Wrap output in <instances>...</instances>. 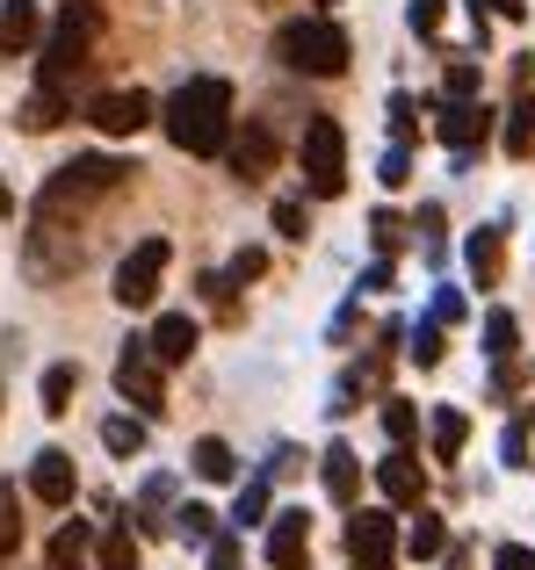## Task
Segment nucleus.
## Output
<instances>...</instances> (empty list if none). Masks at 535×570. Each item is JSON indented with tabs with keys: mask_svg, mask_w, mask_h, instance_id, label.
Segmentation results:
<instances>
[{
	"mask_svg": "<svg viewBox=\"0 0 535 570\" xmlns=\"http://www.w3.org/2000/svg\"><path fill=\"white\" fill-rule=\"evenodd\" d=\"M159 124H167V138L182 145V153H196V159L225 153V138H232V80H217V72L182 80L167 95V109H159Z\"/></svg>",
	"mask_w": 535,
	"mask_h": 570,
	"instance_id": "1",
	"label": "nucleus"
},
{
	"mask_svg": "<svg viewBox=\"0 0 535 570\" xmlns=\"http://www.w3.org/2000/svg\"><path fill=\"white\" fill-rule=\"evenodd\" d=\"M130 159H109V153H80V159H66V167L43 181L37 195V224H58V217H80L87 203H101V195H116L130 181Z\"/></svg>",
	"mask_w": 535,
	"mask_h": 570,
	"instance_id": "2",
	"label": "nucleus"
},
{
	"mask_svg": "<svg viewBox=\"0 0 535 570\" xmlns=\"http://www.w3.org/2000/svg\"><path fill=\"white\" fill-rule=\"evenodd\" d=\"M348 29L333 22V14H296V22L275 29V58L290 72H311V80H333V72H348Z\"/></svg>",
	"mask_w": 535,
	"mask_h": 570,
	"instance_id": "3",
	"label": "nucleus"
},
{
	"mask_svg": "<svg viewBox=\"0 0 535 570\" xmlns=\"http://www.w3.org/2000/svg\"><path fill=\"white\" fill-rule=\"evenodd\" d=\"M95 37H101V0H66L58 22H51V37H43V87H66L72 72L87 66Z\"/></svg>",
	"mask_w": 535,
	"mask_h": 570,
	"instance_id": "4",
	"label": "nucleus"
},
{
	"mask_svg": "<svg viewBox=\"0 0 535 570\" xmlns=\"http://www.w3.org/2000/svg\"><path fill=\"white\" fill-rule=\"evenodd\" d=\"M296 159H304V188L319 195V203L348 188V138H340L333 116H311V124H304V145H296Z\"/></svg>",
	"mask_w": 535,
	"mask_h": 570,
	"instance_id": "5",
	"label": "nucleus"
},
{
	"mask_svg": "<svg viewBox=\"0 0 535 570\" xmlns=\"http://www.w3.org/2000/svg\"><path fill=\"white\" fill-rule=\"evenodd\" d=\"M167 261H174V246L167 238H138V246L124 253V267H116V304L124 311H153L159 304V275H167Z\"/></svg>",
	"mask_w": 535,
	"mask_h": 570,
	"instance_id": "6",
	"label": "nucleus"
},
{
	"mask_svg": "<svg viewBox=\"0 0 535 570\" xmlns=\"http://www.w3.org/2000/svg\"><path fill=\"white\" fill-rule=\"evenodd\" d=\"M159 376H167V368H159L153 354H145V340H124V362H116V390H124V397L138 404L145 419L167 412V383H159Z\"/></svg>",
	"mask_w": 535,
	"mask_h": 570,
	"instance_id": "7",
	"label": "nucleus"
},
{
	"mask_svg": "<svg viewBox=\"0 0 535 570\" xmlns=\"http://www.w3.org/2000/svg\"><path fill=\"white\" fill-rule=\"evenodd\" d=\"M87 124H95L101 138H138V130L153 124V95H145V87H116V95H95V101H87Z\"/></svg>",
	"mask_w": 535,
	"mask_h": 570,
	"instance_id": "8",
	"label": "nucleus"
},
{
	"mask_svg": "<svg viewBox=\"0 0 535 570\" xmlns=\"http://www.w3.org/2000/svg\"><path fill=\"white\" fill-rule=\"evenodd\" d=\"M348 557H354V570H391L398 563V520L391 513H354L348 520Z\"/></svg>",
	"mask_w": 535,
	"mask_h": 570,
	"instance_id": "9",
	"label": "nucleus"
},
{
	"mask_svg": "<svg viewBox=\"0 0 535 570\" xmlns=\"http://www.w3.org/2000/svg\"><path fill=\"white\" fill-rule=\"evenodd\" d=\"M435 138L449 145L456 159H470L485 138H493V109H485V101H441V116H435Z\"/></svg>",
	"mask_w": 535,
	"mask_h": 570,
	"instance_id": "10",
	"label": "nucleus"
},
{
	"mask_svg": "<svg viewBox=\"0 0 535 570\" xmlns=\"http://www.w3.org/2000/svg\"><path fill=\"white\" fill-rule=\"evenodd\" d=\"M225 159L240 181H261V174H275V124H261V116H246V130H232L225 138Z\"/></svg>",
	"mask_w": 535,
	"mask_h": 570,
	"instance_id": "11",
	"label": "nucleus"
},
{
	"mask_svg": "<svg viewBox=\"0 0 535 570\" xmlns=\"http://www.w3.org/2000/svg\"><path fill=\"white\" fill-rule=\"evenodd\" d=\"M72 491H80V476H72V455H66V448L29 455V499H37V505H72Z\"/></svg>",
	"mask_w": 535,
	"mask_h": 570,
	"instance_id": "12",
	"label": "nucleus"
},
{
	"mask_svg": "<svg viewBox=\"0 0 535 570\" xmlns=\"http://www.w3.org/2000/svg\"><path fill=\"white\" fill-rule=\"evenodd\" d=\"M377 491L391 505H420L427 499V470H420V455H412V448H391V455L377 462Z\"/></svg>",
	"mask_w": 535,
	"mask_h": 570,
	"instance_id": "13",
	"label": "nucleus"
},
{
	"mask_svg": "<svg viewBox=\"0 0 535 570\" xmlns=\"http://www.w3.org/2000/svg\"><path fill=\"white\" fill-rule=\"evenodd\" d=\"M268 563L275 570H304L311 563V513H275V528H268Z\"/></svg>",
	"mask_w": 535,
	"mask_h": 570,
	"instance_id": "14",
	"label": "nucleus"
},
{
	"mask_svg": "<svg viewBox=\"0 0 535 570\" xmlns=\"http://www.w3.org/2000/svg\"><path fill=\"white\" fill-rule=\"evenodd\" d=\"M43 37V8L37 0H0V58H29Z\"/></svg>",
	"mask_w": 535,
	"mask_h": 570,
	"instance_id": "15",
	"label": "nucleus"
},
{
	"mask_svg": "<svg viewBox=\"0 0 535 570\" xmlns=\"http://www.w3.org/2000/svg\"><path fill=\"white\" fill-rule=\"evenodd\" d=\"M145 354H153L159 368H182L188 354H196V318H188V311H167V318L145 333Z\"/></svg>",
	"mask_w": 535,
	"mask_h": 570,
	"instance_id": "16",
	"label": "nucleus"
},
{
	"mask_svg": "<svg viewBox=\"0 0 535 570\" xmlns=\"http://www.w3.org/2000/svg\"><path fill=\"white\" fill-rule=\"evenodd\" d=\"M325 491H333V505H354L362 499V455L354 448H325Z\"/></svg>",
	"mask_w": 535,
	"mask_h": 570,
	"instance_id": "17",
	"label": "nucleus"
},
{
	"mask_svg": "<svg viewBox=\"0 0 535 570\" xmlns=\"http://www.w3.org/2000/svg\"><path fill=\"white\" fill-rule=\"evenodd\" d=\"M464 261H470V275H478V289H499V267H507V246H499V224H485V232H470Z\"/></svg>",
	"mask_w": 535,
	"mask_h": 570,
	"instance_id": "18",
	"label": "nucleus"
},
{
	"mask_svg": "<svg viewBox=\"0 0 535 570\" xmlns=\"http://www.w3.org/2000/svg\"><path fill=\"white\" fill-rule=\"evenodd\" d=\"M507 153L514 159H535V87H522L507 109Z\"/></svg>",
	"mask_w": 535,
	"mask_h": 570,
	"instance_id": "19",
	"label": "nucleus"
},
{
	"mask_svg": "<svg viewBox=\"0 0 535 570\" xmlns=\"http://www.w3.org/2000/svg\"><path fill=\"white\" fill-rule=\"evenodd\" d=\"M427 433H435V462H456V455H464V441H470V419L456 412V404H441Z\"/></svg>",
	"mask_w": 535,
	"mask_h": 570,
	"instance_id": "20",
	"label": "nucleus"
},
{
	"mask_svg": "<svg viewBox=\"0 0 535 570\" xmlns=\"http://www.w3.org/2000/svg\"><path fill=\"white\" fill-rule=\"evenodd\" d=\"M87 542H95V528H87V520H66V528L51 534V570H80Z\"/></svg>",
	"mask_w": 535,
	"mask_h": 570,
	"instance_id": "21",
	"label": "nucleus"
},
{
	"mask_svg": "<svg viewBox=\"0 0 535 570\" xmlns=\"http://www.w3.org/2000/svg\"><path fill=\"white\" fill-rule=\"evenodd\" d=\"M66 124V87H37L22 101V130H58Z\"/></svg>",
	"mask_w": 535,
	"mask_h": 570,
	"instance_id": "22",
	"label": "nucleus"
},
{
	"mask_svg": "<svg viewBox=\"0 0 535 570\" xmlns=\"http://www.w3.org/2000/svg\"><path fill=\"white\" fill-rule=\"evenodd\" d=\"M188 462H196V476H203V484H232V470H240V462H232V448L217 441V433H203Z\"/></svg>",
	"mask_w": 535,
	"mask_h": 570,
	"instance_id": "23",
	"label": "nucleus"
},
{
	"mask_svg": "<svg viewBox=\"0 0 535 570\" xmlns=\"http://www.w3.org/2000/svg\"><path fill=\"white\" fill-rule=\"evenodd\" d=\"M72 390H80V368L72 362H58V368H43V412H72Z\"/></svg>",
	"mask_w": 535,
	"mask_h": 570,
	"instance_id": "24",
	"label": "nucleus"
},
{
	"mask_svg": "<svg viewBox=\"0 0 535 570\" xmlns=\"http://www.w3.org/2000/svg\"><path fill=\"white\" fill-rule=\"evenodd\" d=\"M514 347H522L514 311H493V318H485V354H493V362H514Z\"/></svg>",
	"mask_w": 535,
	"mask_h": 570,
	"instance_id": "25",
	"label": "nucleus"
},
{
	"mask_svg": "<svg viewBox=\"0 0 535 570\" xmlns=\"http://www.w3.org/2000/svg\"><path fill=\"white\" fill-rule=\"evenodd\" d=\"M383 433H391V448H412V433H420V412H412L406 397H383Z\"/></svg>",
	"mask_w": 535,
	"mask_h": 570,
	"instance_id": "26",
	"label": "nucleus"
},
{
	"mask_svg": "<svg viewBox=\"0 0 535 570\" xmlns=\"http://www.w3.org/2000/svg\"><path fill=\"white\" fill-rule=\"evenodd\" d=\"M101 570H138V534H130V528L101 534Z\"/></svg>",
	"mask_w": 535,
	"mask_h": 570,
	"instance_id": "27",
	"label": "nucleus"
},
{
	"mask_svg": "<svg viewBox=\"0 0 535 570\" xmlns=\"http://www.w3.org/2000/svg\"><path fill=\"white\" fill-rule=\"evenodd\" d=\"M101 448H109V455H138L145 426H138V419H101Z\"/></svg>",
	"mask_w": 535,
	"mask_h": 570,
	"instance_id": "28",
	"label": "nucleus"
},
{
	"mask_svg": "<svg viewBox=\"0 0 535 570\" xmlns=\"http://www.w3.org/2000/svg\"><path fill=\"white\" fill-rule=\"evenodd\" d=\"M441 101H478V58H456L449 80H441Z\"/></svg>",
	"mask_w": 535,
	"mask_h": 570,
	"instance_id": "29",
	"label": "nucleus"
},
{
	"mask_svg": "<svg viewBox=\"0 0 535 570\" xmlns=\"http://www.w3.org/2000/svg\"><path fill=\"white\" fill-rule=\"evenodd\" d=\"M167 499H174V484H167V476H153V484L138 491V528H159V513H167Z\"/></svg>",
	"mask_w": 535,
	"mask_h": 570,
	"instance_id": "30",
	"label": "nucleus"
},
{
	"mask_svg": "<svg viewBox=\"0 0 535 570\" xmlns=\"http://www.w3.org/2000/svg\"><path fill=\"white\" fill-rule=\"evenodd\" d=\"M441 14H449V0H412V8H406L412 37H441Z\"/></svg>",
	"mask_w": 535,
	"mask_h": 570,
	"instance_id": "31",
	"label": "nucleus"
},
{
	"mask_svg": "<svg viewBox=\"0 0 535 570\" xmlns=\"http://www.w3.org/2000/svg\"><path fill=\"white\" fill-rule=\"evenodd\" d=\"M406 549H412V557H441V520L420 513V520H412V534H406Z\"/></svg>",
	"mask_w": 535,
	"mask_h": 570,
	"instance_id": "32",
	"label": "nucleus"
},
{
	"mask_svg": "<svg viewBox=\"0 0 535 570\" xmlns=\"http://www.w3.org/2000/svg\"><path fill=\"white\" fill-rule=\"evenodd\" d=\"M369 232H377V246H383V253L406 246V217H398V209H377V217H369Z\"/></svg>",
	"mask_w": 535,
	"mask_h": 570,
	"instance_id": "33",
	"label": "nucleus"
},
{
	"mask_svg": "<svg viewBox=\"0 0 535 570\" xmlns=\"http://www.w3.org/2000/svg\"><path fill=\"white\" fill-rule=\"evenodd\" d=\"M377 181H383V188H406V181H412V153H406V145H391V153H383Z\"/></svg>",
	"mask_w": 535,
	"mask_h": 570,
	"instance_id": "34",
	"label": "nucleus"
},
{
	"mask_svg": "<svg viewBox=\"0 0 535 570\" xmlns=\"http://www.w3.org/2000/svg\"><path fill=\"white\" fill-rule=\"evenodd\" d=\"M22 542V520H14V484H0V557Z\"/></svg>",
	"mask_w": 535,
	"mask_h": 570,
	"instance_id": "35",
	"label": "nucleus"
},
{
	"mask_svg": "<svg viewBox=\"0 0 535 570\" xmlns=\"http://www.w3.org/2000/svg\"><path fill=\"white\" fill-rule=\"evenodd\" d=\"M412 362H420V368H435V362H441V325H435V318L412 333Z\"/></svg>",
	"mask_w": 535,
	"mask_h": 570,
	"instance_id": "36",
	"label": "nucleus"
},
{
	"mask_svg": "<svg viewBox=\"0 0 535 570\" xmlns=\"http://www.w3.org/2000/svg\"><path fill=\"white\" fill-rule=\"evenodd\" d=\"M412 130H420V109H412V95H391V138L406 145Z\"/></svg>",
	"mask_w": 535,
	"mask_h": 570,
	"instance_id": "37",
	"label": "nucleus"
},
{
	"mask_svg": "<svg viewBox=\"0 0 535 570\" xmlns=\"http://www.w3.org/2000/svg\"><path fill=\"white\" fill-rule=\"evenodd\" d=\"M174 528H182L188 542H211V505H182V513H174Z\"/></svg>",
	"mask_w": 535,
	"mask_h": 570,
	"instance_id": "38",
	"label": "nucleus"
},
{
	"mask_svg": "<svg viewBox=\"0 0 535 570\" xmlns=\"http://www.w3.org/2000/svg\"><path fill=\"white\" fill-rule=\"evenodd\" d=\"M499 455H507L514 470H522V462H528V419H514V426L499 433Z\"/></svg>",
	"mask_w": 535,
	"mask_h": 570,
	"instance_id": "39",
	"label": "nucleus"
},
{
	"mask_svg": "<svg viewBox=\"0 0 535 570\" xmlns=\"http://www.w3.org/2000/svg\"><path fill=\"white\" fill-rule=\"evenodd\" d=\"M261 513H268V484H246V491H240V513H232V520H240V528H254Z\"/></svg>",
	"mask_w": 535,
	"mask_h": 570,
	"instance_id": "40",
	"label": "nucleus"
},
{
	"mask_svg": "<svg viewBox=\"0 0 535 570\" xmlns=\"http://www.w3.org/2000/svg\"><path fill=\"white\" fill-rule=\"evenodd\" d=\"M275 232L282 238H304L311 224H304V203H275Z\"/></svg>",
	"mask_w": 535,
	"mask_h": 570,
	"instance_id": "41",
	"label": "nucleus"
},
{
	"mask_svg": "<svg viewBox=\"0 0 535 570\" xmlns=\"http://www.w3.org/2000/svg\"><path fill=\"white\" fill-rule=\"evenodd\" d=\"M261 267H268V253H261V246H246V253H240V261H232V282H254V275H261Z\"/></svg>",
	"mask_w": 535,
	"mask_h": 570,
	"instance_id": "42",
	"label": "nucleus"
},
{
	"mask_svg": "<svg viewBox=\"0 0 535 570\" xmlns=\"http://www.w3.org/2000/svg\"><path fill=\"white\" fill-rule=\"evenodd\" d=\"M493 570H535V557H528L522 542H507V549H499V557H493Z\"/></svg>",
	"mask_w": 535,
	"mask_h": 570,
	"instance_id": "43",
	"label": "nucleus"
},
{
	"mask_svg": "<svg viewBox=\"0 0 535 570\" xmlns=\"http://www.w3.org/2000/svg\"><path fill=\"white\" fill-rule=\"evenodd\" d=\"M456 318H464V296L441 289V296H435V325H456Z\"/></svg>",
	"mask_w": 535,
	"mask_h": 570,
	"instance_id": "44",
	"label": "nucleus"
},
{
	"mask_svg": "<svg viewBox=\"0 0 535 570\" xmlns=\"http://www.w3.org/2000/svg\"><path fill=\"white\" fill-rule=\"evenodd\" d=\"M485 14H507V22H522V14H528V0H485Z\"/></svg>",
	"mask_w": 535,
	"mask_h": 570,
	"instance_id": "45",
	"label": "nucleus"
},
{
	"mask_svg": "<svg viewBox=\"0 0 535 570\" xmlns=\"http://www.w3.org/2000/svg\"><path fill=\"white\" fill-rule=\"evenodd\" d=\"M8 209H14V195H8V181H0V217H8Z\"/></svg>",
	"mask_w": 535,
	"mask_h": 570,
	"instance_id": "46",
	"label": "nucleus"
},
{
	"mask_svg": "<svg viewBox=\"0 0 535 570\" xmlns=\"http://www.w3.org/2000/svg\"><path fill=\"white\" fill-rule=\"evenodd\" d=\"M319 8H333V0H319Z\"/></svg>",
	"mask_w": 535,
	"mask_h": 570,
	"instance_id": "47",
	"label": "nucleus"
}]
</instances>
